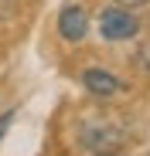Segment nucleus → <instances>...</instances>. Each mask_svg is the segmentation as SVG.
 Listing matches in <instances>:
<instances>
[{
  "label": "nucleus",
  "mask_w": 150,
  "mask_h": 156,
  "mask_svg": "<svg viewBox=\"0 0 150 156\" xmlns=\"http://www.w3.org/2000/svg\"><path fill=\"white\" fill-rule=\"evenodd\" d=\"M10 119H14V112H7L4 119H0V139H4V133H7V126H10Z\"/></svg>",
  "instance_id": "423d86ee"
},
{
  "label": "nucleus",
  "mask_w": 150,
  "mask_h": 156,
  "mask_svg": "<svg viewBox=\"0 0 150 156\" xmlns=\"http://www.w3.org/2000/svg\"><path fill=\"white\" fill-rule=\"evenodd\" d=\"M85 31H89L85 10H82V7H65L62 17H58V34H62L65 41H82Z\"/></svg>",
  "instance_id": "7ed1b4c3"
},
{
  "label": "nucleus",
  "mask_w": 150,
  "mask_h": 156,
  "mask_svg": "<svg viewBox=\"0 0 150 156\" xmlns=\"http://www.w3.org/2000/svg\"><path fill=\"white\" fill-rule=\"evenodd\" d=\"M140 65H143V68L150 71V41H147V44L140 48Z\"/></svg>",
  "instance_id": "39448f33"
},
{
  "label": "nucleus",
  "mask_w": 150,
  "mask_h": 156,
  "mask_svg": "<svg viewBox=\"0 0 150 156\" xmlns=\"http://www.w3.org/2000/svg\"><path fill=\"white\" fill-rule=\"evenodd\" d=\"M99 156H123V153H116V149H106V153H99Z\"/></svg>",
  "instance_id": "6e6552de"
},
{
  "label": "nucleus",
  "mask_w": 150,
  "mask_h": 156,
  "mask_svg": "<svg viewBox=\"0 0 150 156\" xmlns=\"http://www.w3.org/2000/svg\"><path fill=\"white\" fill-rule=\"evenodd\" d=\"M119 4H126V7H140V4H147V0H119Z\"/></svg>",
  "instance_id": "0eeeda50"
},
{
  "label": "nucleus",
  "mask_w": 150,
  "mask_h": 156,
  "mask_svg": "<svg viewBox=\"0 0 150 156\" xmlns=\"http://www.w3.org/2000/svg\"><path fill=\"white\" fill-rule=\"evenodd\" d=\"M82 85L92 95H99V98H109V95L119 92V78L109 75V71H103V68H89V71H82Z\"/></svg>",
  "instance_id": "20e7f679"
},
{
  "label": "nucleus",
  "mask_w": 150,
  "mask_h": 156,
  "mask_svg": "<svg viewBox=\"0 0 150 156\" xmlns=\"http://www.w3.org/2000/svg\"><path fill=\"white\" fill-rule=\"evenodd\" d=\"M119 139H123V129L113 126V122H89V126H82V133H79V146L82 149H96V153L113 149Z\"/></svg>",
  "instance_id": "f03ea898"
},
{
  "label": "nucleus",
  "mask_w": 150,
  "mask_h": 156,
  "mask_svg": "<svg viewBox=\"0 0 150 156\" xmlns=\"http://www.w3.org/2000/svg\"><path fill=\"white\" fill-rule=\"evenodd\" d=\"M137 31H140V20L130 10L109 7V10H103V17H99V34H103L106 41H130V37H137Z\"/></svg>",
  "instance_id": "f257e3e1"
}]
</instances>
